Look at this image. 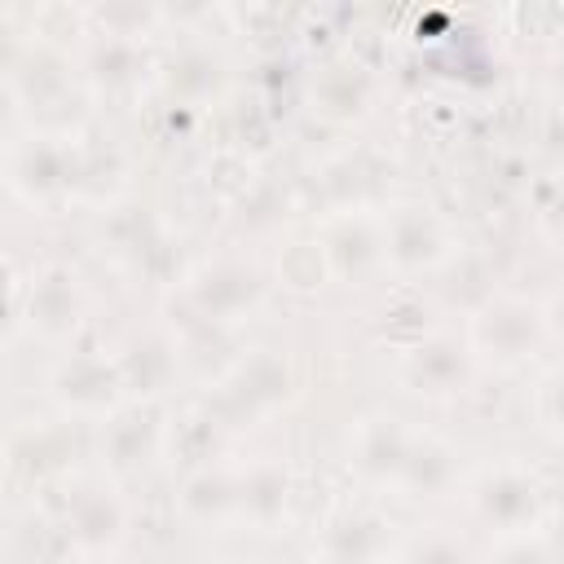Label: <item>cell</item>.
Wrapping results in <instances>:
<instances>
[{
	"label": "cell",
	"instance_id": "cell-1",
	"mask_svg": "<svg viewBox=\"0 0 564 564\" xmlns=\"http://www.w3.org/2000/svg\"><path fill=\"white\" fill-rule=\"evenodd\" d=\"M476 511L498 524V533H524V524L533 520L538 511V485L533 476L516 471V467H502V471H489L480 485H476Z\"/></svg>",
	"mask_w": 564,
	"mask_h": 564
},
{
	"label": "cell",
	"instance_id": "cell-2",
	"mask_svg": "<svg viewBox=\"0 0 564 564\" xmlns=\"http://www.w3.org/2000/svg\"><path fill=\"white\" fill-rule=\"evenodd\" d=\"M392 256L410 260V264H432L441 256V234L432 225V216H423L419 207H410L397 229H392Z\"/></svg>",
	"mask_w": 564,
	"mask_h": 564
},
{
	"label": "cell",
	"instance_id": "cell-3",
	"mask_svg": "<svg viewBox=\"0 0 564 564\" xmlns=\"http://www.w3.org/2000/svg\"><path fill=\"white\" fill-rule=\"evenodd\" d=\"M511 330H533V313L520 304H489L480 317V344L498 348V357H520L524 348L511 339Z\"/></svg>",
	"mask_w": 564,
	"mask_h": 564
},
{
	"label": "cell",
	"instance_id": "cell-4",
	"mask_svg": "<svg viewBox=\"0 0 564 564\" xmlns=\"http://www.w3.org/2000/svg\"><path fill=\"white\" fill-rule=\"evenodd\" d=\"M282 498H286V480H282V471H273V467H264V471H256V476L242 480V511H251L260 524L278 520Z\"/></svg>",
	"mask_w": 564,
	"mask_h": 564
},
{
	"label": "cell",
	"instance_id": "cell-5",
	"mask_svg": "<svg viewBox=\"0 0 564 564\" xmlns=\"http://www.w3.org/2000/svg\"><path fill=\"white\" fill-rule=\"evenodd\" d=\"M401 564H467V555L454 538H419Z\"/></svg>",
	"mask_w": 564,
	"mask_h": 564
},
{
	"label": "cell",
	"instance_id": "cell-6",
	"mask_svg": "<svg viewBox=\"0 0 564 564\" xmlns=\"http://www.w3.org/2000/svg\"><path fill=\"white\" fill-rule=\"evenodd\" d=\"M538 410H542L546 427L564 436V366H560L555 375H546V379H542V397H538Z\"/></svg>",
	"mask_w": 564,
	"mask_h": 564
},
{
	"label": "cell",
	"instance_id": "cell-7",
	"mask_svg": "<svg viewBox=\"0 0 564 564\" xmlns=\"http://www.w3.org/2000/svg\"><path fill=\"white\" fill-rule=\"evenodd\" d=\"M489 564H551V555H546V551H542L538 542H529V538L511 533V538L502 542L498 560H489Z\"/></svg>",
	"mask_w": 564,
	"mask_h": 564
},
{
	"label": "cell",
	"instance_id": "cell-8",
	"mask_svg": "<svg viewBox=\"0 0 564 564\" xmlns=\"http://www.w3.org/2000/svg\"><path fill=\"white\" fill-rule=\"evenodd\" d=\"M551 326H555V335L564 339V295H560V300L551 304Z\"/></svg>",
	"mask_w": 564,
	"mask_h": 564
},
{
	"label": "cell",
	"instance_id": "cell-9",
	"mask_svg": "<svg viewBox=\"0 0 564 564\" xmlns=\"http://www.w3.org/2000/svg\"><path fill=\"white\" fill-rule=\"evenodd\" d=\"M84 564H110V560H84Z\"/></svg>",
	"mask_w": 564,
	"mask_h": 564
}]
</instances>
